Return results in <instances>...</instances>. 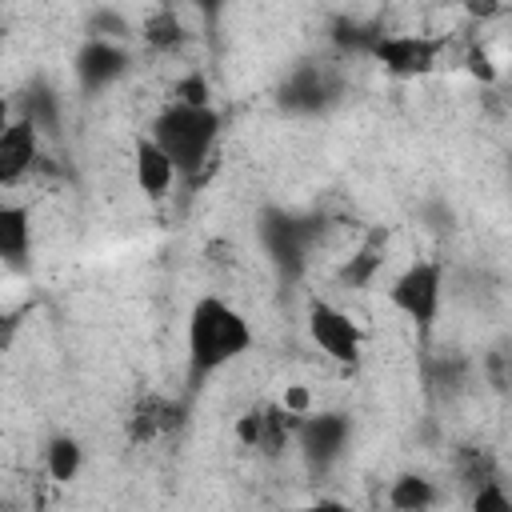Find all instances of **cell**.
Returning a JSON list of instances; mask_svg holds the SVG:
<instances>
[{"mask_svg": "<svg viewBox=\"0 0 512 512\" xmlns=\"http://www.w3.org/2000/svg\"><path fill=\"white\" fill-rule=\"evenodd\" d=\"M256 348V328L240 304L220 292H204L192 300L184 316V364L188 380H208L232 364H240Z\"/></svg>", "mask_w": 512, "mask_h": 512, "instance_id": "obj_1", "label": "cell"}, {"mask_svg": "<svg viewBox=\"0 0 512 512\" xmlns=\"http://www.w3.org/2000/svg\"><path fill=\"white\" fill-rule=\"evenodd\" d=\"M164 152L168 160L176 164L180 180H192L208 168V160L216 156L220 148V136H224V116L216 112L212 100H184V96H172L144 128Z\"/></svg>", "mask_w": 512, "mask_h": 512, "instance_id": "obj_2", "label": "cell"}, {"mask_svg": "<svg viewBox=\"0 0 512 512\" xmlns=\"http://www.w3.org/2000/svg\"><path fill=\"white\" fill-rule=\"evenodd\" d=\"M444 288H448V268L436 256H416L408 260L384 288L388 308L400 312L416 332H432L444 312Z\"/></svg>", "mask_w": 512, "mask_h": 512, "instance_id": "obj_3", "label": "cell"}, {"mask_svg": "<svg viewBox=\"0 0 512 512\" xmlns=\"http://www.w3.org/2000/svg\"><path fill=\"white\" fill-rule=\"evenodd\" d=\"M304 332L312 340V348L336 364V368H356L364 360V328L360 320L336 304V300H324V296H312L308 308H304Z\"/></svg>", "mask_w": 512, "mask_h": 512, "instance_id": "obj_4", "label": "cell"}, {"mask_svg": "<svg viewBox=\"0 0 512 512\" xmlns=\"http://www.w3.org/2000/svg\"><path fill=\"white\" fill-rule=\"evenodd\" d=\"M444 40L420 36V32H384L372 40V56L380 60L384 72L392 76H424L436 68Z\"/></svg>", "mask_w": 512, "mask_h": 512, "instance_id": "obj_5", "label": "cell"}, {"mask_svg": "<svg viewBox=\"0 0 512 512\" xmlns=\"http://www.w3.org/2000/svg\"><path fill=\"white\" fill-rule=\"evenodd\" d=\"M132 180H136V188H140L144 200H164L176 188V180H180V172L168 160V152L144 128L132 140Z\"/></svg>", "mask_w": 512, "mask_h": 512, "instance_id": "obj_6", "label": "cell"}, {"mask_svg": "<svg viewBox=\"0 0 512 512\" xmlns=\"http://www.w3.org/2000/svg\"><path fill=\"white\" fill-rule=\"evenodd\" d=\"M124 72H128V52L108 36H92L76 52V76H80V84L88 92H100V88L116 84Z\"/></svg>", "mask_w": 512, "mask_h": 512, "instance_id": "obj_7", "label": "cell"}, {"mask_svg": "<svg viewBox=\"0 0 512 512\" xmlns=\"http://www.w3.org/2000/svg\"><path fill=\"white\" fill-rule=\"evenodd\" d=\"M348 440V420H340V412H304L300 428H296V444L304 448V456L312 464H332L344 452Z\"/></svg>", "mask_w": 512, "mask_h": 512, "instance_id": "obj_8", "label": "cell"}, {"mask_svg": "<svg viewBox=\"0 0 512 512\" xmlns=\"http://www.w3.org/2000/svg\"><path fill=\"white\" fill-rule=\"evenodd\" d=\"M40 160V136H36V124L32 120H12L4 132H0V180L12 188L20 184Z\"/></svg>", "mask_w": 512, "mask_h": 512, "instance_id": "obj_9", "label": "cell"}, {"mask_svg": "<svg viewBox=\"0 0 512 512\" xmlns=\"http://www.w3.org/2000/svg\"><path fill=\"white\" fill-rule=\"evenodd\" d=\"M32 248V208L20 200H8L0 208V252L4 260H24Z\"/></svg>", "mask_w": 512, "mask_h": 512, "instance_id": "obj_10", "label": "cell"}, {"mask_svg": "<svg viewBox=\"0 0 512 512\" xmlns=\"http://www.w3.org/2000/svg\"><path fill=\"white\" fill-rule=\"evenodd\" d=\"M80 468H84V444L72 432H56L48 440V448H44V472H48V480L72 484L80 476Z\"/></svg>", "mask_w": 512, "mask_h": 512, "instance_id": "obj_11", "label": "cell"}, {"mask_svg": "<svg viewBox=\"0 0 512 512\" xmlns=\"http://www.w3.org/2000/svg\"><path fill=\"white\" fill-rule=\"evenodd\" d=\"M388 504L392 508H408V512H420V508H428V504H436V484L428 480V476H400V480H392V488H388Z\"/></svg>", "mask_w": 512, "mask_h": 512, "instance_id": "obj_12", "label": "cell"}, {"mask_svg": "<svg viewBox=\"0 0 512 512\" xmlns=\"http://www.w3.org/2000/svg\"><path fill=\"white\" fill-rule=\"evenodd\" d=\"M468 504H472L476 512H512V496L504 492L500 480H480V488L472 492Z\"/></svg>", "mask_w": 512, "mask_h": 512, "instance_id": "obj_13", "label": "cell"}, {"mask_svg": "<svg viewBox=\"0 0 512 512\" xmlns=\"http://www.w3.org/2000/svg\"><path fill=\"white\" fill-rule=\"evenodd\" d=\"M196 4H200L204 12H216V4H220V0H196Z\"/></svg>", "mask_w": 512, "mask_h": 512, "instance_id": "obj_14", "label": "cell"}]
</instances>
